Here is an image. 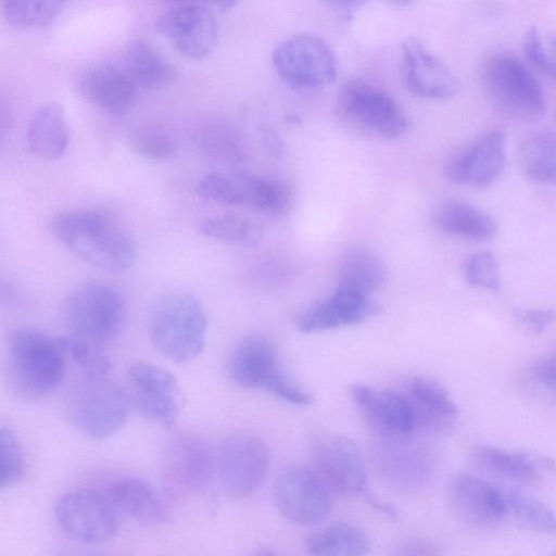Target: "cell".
<instances>
[{"label":"cell","instance_id":"32","mask_svg":"<svg viewBox=\"0 0 556 556\" xmlns=\"http://www.w3.org/2000/svg\"><path fill=\"white\" fill-rule=\"evenodd\" d=\"M200 232L214 241L240 248H255L263 240V228L255 220L239 215H216L203 219Z\"/></svg>","mask_w":556,"mask_h":556},{"label":"cell","instance_id":"40","mask_svg":"<svg viewBox=\"0 0 556 556\" xmlns=\"http://www.w3.org/2000/svg\"><path fill=\"white\" fill-rule=\"evenodd\" d=\"M199 148L208 156L222 161L239 157L240 141L237 134L220 126L212 125L203 128L198 135Z\"/></svg>","mask_w":556,"mask_h":556},{"label":"cell","instance_id":"48","mask_svg":"<svg viewBox=\"0 0 556 556\" xmlns=\"http://www.w3.org/2000/svg\"><path fill=\"white\" fill-rule=\"evenodd\" d=\"M387 1L396 7H405L409 3H412L414 0H387Z\"/></svg>","mask_w":556,"mask_h":556},{"label":"cell","instance_id":"44","mask_svg":"<svg viewBox=\"0 0 556 556\" xmlns=\"http://www.w3.org/2000/svg\"><path fill=\"white\" fill-rule=\"evenodd\" d=\"M440 552L437 546L424 539H412L401 546L400 554L405 555H437Z\"/></svg>","mask_w":556,"mask_h":556},{"label":"cell","instance_id":"37","mask_svg":"<svg viewBox=\"0 0 556 556\" xmlns=\"http://www.w3.org/2000/svg\"><path fill=\"white\" fill-rule=\"evenodd\" d=\"M522 50L536 70L556 81V30L530 26L523 34Z\"/></svg>","mask_w":556,"mask_h":556},{"label":"cell","instance_id":"23","mask_svg":"<svg viewBox=\"0 0 556 556\" xmlns=\"http://www.w3.org/2000/svg\"><path fill=\"white\" fill-rule=\"evenodd\" d=\"M78 88L89 102L102 111L123 115L134 106L138 87L126 68L106 62L84 71Z\"/></svg>","mask_w":556,"mask_h":556},{"label":"cell","instance_id":"26","mask_svg":"<svg viewBox=\"0 0 556 556\" xmlns=\"http://www.w3.org/2000/svg\"><path fill=\"white\" fill-rule=\"evenodd\" d=\"M416 426L440 430L448 426L457 415V406L448 392L437 381L415 377L407 386V395Z\"/></svg>","mask_w":556,"mask_h":556},{"label":"cell","instance_id":"12","mask_svg":"<svg viewBox=\"0 0 556 556\" xmlns=\"http://www.w3.org/2000/svg\"><path fill=\"white\" fill-rule=\"evenodd\" d=\"M126 392L130 404L147 419L172 427L182 408V390L177 378L166 368L139 362L126 374Z\"/></svg>","mask_w":556,"mask_h":556},{"label":"cell","instance_id":"31","mask_svg":"<svg viewBox=\"0 0 556 556\" xmlns=\"http://www.w3.org/2000/svg\"><path fill=\"white\" fill-rule=\"evenodd\" d=\"M475 463L488 472L523 483H535L540 475L528 453H509L491 446H478L472 452Z\"/></svg>","mask_w":556,"mask_h":556},{"label":"cell","instance_id":"35","mask_svg":"<svg viewBox=\"0 0 556 556\" xmlns=\"http://www.w3.org/2000/svg\"><path fill=\"white\" fill-rule=\"evenodd\" d=\"M60 349L85 376H106L111 370V362L100 345L76 334L56 338Z\"/></svg>","mask_w":556,"mask_h":556},{"label":"cell","instance_id":"10","mask_svg":"<svg viewBox=\"0 0 556 556\" xmlns=\"http://www.w3.org/2000/svg\"><path fill=\"white\" fill-rule=\"evenodd\" d=\"M273 502L281 517L299 526L315 525L332 509L330 489L316 471L300 465L289 466L277 476Z\"/></svg>","mask_w":556,"mask_h":556},{"label":"cell","instance_id":"30","mask_svg":"<svg viewBox=\"0 0 556 556\" xmlns=\"http://www.w3.org/2000/svg\"><path fill=\"white\" fill-rule=\"evenodd\" d=\"M312 555L361 556L371 549L368 534L350 523H337L308 534L304 542Z\"/></svg>","mask_w":556,"mask_h":556},{"label":"cell","instance_id":"9","mask_svg":"<svg viewBox=\"0 0 556 556\" xmlns=\"http://www.w3.org/2000/svg\"><path fill=\"white\" fill-rule=\"evenodd\" d=\"M311 456L318 476L331 492L344 496L363 495L369 501L362 453L350 438L329 431L318 432L311 443Z\"/></svg>","mask_w":556,"mask_h":556},{"label":"cell","instance_id":"38","mask_svg":"<svg viewBox=\"0 0 556 556\" xmlns=\"http://www.w3.org/2000/svg\"><path fill=\"white\" fill-rule=\"evenodd\" d=\"M129 144L138 155L151 161L170 159L177 149L174 137L167 130L156 126L135 129L129 136Z\"/></svg>","mask_w":556,"mask_h":556},{"label":"cell","instance_id":"21","mask_svg":"<svg viewBox=\"0 0 556 556\" xmlns=\"http://www.w3.org/2000/svg\"><path fill=\"white\" fill-rule=\"evenodd\" d=\"M505 164V136L494 129L477 138L446 167L447 178L458 185L482 188L493 184Z\"/></svg>","mask_w":556,"mask_h":556},{"label":"cell","instance_id":"45","mask_svg":"<svg viewBox=\"0 0 556 556\" xmlns=\"http://www.w3.org/2000/svg\"><path fill=\"white\" fill-rule=\"evenodd\" d=\"M177 5L200 4L204 7H213L218 11L225 12L237 7L242 0H165Z\"/></svg>","mask_w":556,"mask_h":556},{"label":"cell","instance_id":"28","mask_svg":"<svg viewBox=\"0 0 556 556\" xmlns=\"http://www.w3.org/2000/svg\"><path fill=\"white\" fill-rule=\"evenodd\" d=\"M432 223L441 232L475 240L492 238L497 231L489 214L458 200L440 205L433 214Z\"/></svg>","mask_w":556,"mask_h":556},{"label":"cell","instance_id":"18","mask_svg":"<svg viewBox=\"0 0 556 556\" xmlns=\"http://www.w3.org/2000/svg\"><path fill=\"white\" fill-rule=\"evenodd\" d=\"M401 49L403 79L412 93L437 101L450 100L458 94V77L417 38H406Z\"/></svg>","mask_w":556,"mask_h":556},{"label":"cell","instance_id":"5","mask_svg":"<svg viewBox=\"0 0 556 556\" xmlns=\"http://www.w3.org/2000/svg\"><path fill=\"white\" fill-rule=\"evenodd\" d=\"M481 81L490 103L508 118L529 122L545 112V97L539 80L513 54L496 53L488 58Z\"/></svg>","mask_w":556,"mask_h":556},{"label":"cell","instance_id":"13","mask_svg":"<svg viewBox=\"0 0 556 556\" xmlns=\"http://www.w3.org/2000/svg\"><path fill=\"white\" fill-rule=\"evenodd\" d=\"M268 462V450L261 438L248 432L229 435L223 442L217 458V472L224 491L235 498L251 495L262 485Z\"/></svg>","mask_w":556,"mask_h":556},{"label":"cell","instance_id":"8","mask_svg":"<svg viewBox=\"0 0 556 556\" xmlns=\"http://www.w3.org/2000/svg\"><path fill=\"white\" fill-rule=\"evenodd\" d=\"M271 62L279 77L295 89L328 86L338 77V61L331 47L312 34L282 40L273 50Z\"/></svg>","mask_w":556,"mask_h":556},{"label":"cell","instance_id":"42","mask_svg":"<svg viewBox=\"0 0 556 556\" xmlns=\"http://www.w3.org/2000/svg\"><path fill=\"white\" fill-rule=\"evenodd\" d=\"M516 320L528 330L540 333L556 321L554 309H518L515 312Z\"/></svg>","mask_w":556,"mask_h":556},{"label":"cell","instance_id":"16","mask_svg":"<svg viewBox=\"0 0 556 556\" xmlns=\"http://www.w3.org/2000/svg\"><path fill=\"white\" fill-rule=\"evenodd\" d=\"M338 101L345 116L386 139H397L407 130L408 118L401 105L367 81H349L341 88Z\"/></svg>","mask_w":556,"mask_h":556},{"label":"cell","instance_id":"11","mask_svg":"<svg viewBox=\"0 0 556 556\" xmlns=\"http://www.w3.org/2000/svg\"><path fill=\"white\" fill-rule=\"evenodd\" d=\"M197 191L212 202L267 212H283L291 199L280 181L244 173H210L199 180Z\"/></svg>","mask_w":556,"mask_h":556},{"label":"cell","instance_id":"20","mask_svg":"<svg viewBox=\"0 0 556 556\" xmlns=\"http://www.w3.org/2000/svg\"><path fill=\"white\" fill-rule=\"evenodd\" d=\"M380 309L370 294L338 286L328 298L300 312L294 323L303 332H317L359 324Z\"/></svg>","mask_w":556,"mask_h":556},{"label":"cell","instance_id":"2","mask_svg":"<svg viewBox=\"0 0 556 556\" xmlns=\"http://www.w3.org/2000/svg\"><path fill=\"white\" fill-rule=\"evenodd\" d=\"M207 319L200 300L186 291L160 295L148 315L151 344L165 358L188 363L197 358L206 342Z\"/></svg>","mask_w":556,"mask_h":556},{"label":"cell","instance_id":"41","mask_svg":"<svg viewBox=\"0 0 556 556\" xmlns=\"http://www.w3.org/2000/svg\"><path fill=\"white\" fill-rule=\"evenodd\" d=\"M465 277L469 285L493 292L502 287L497 261L488 251L476 253L468 258Z\"/></svg>","mask_w":556,"mask_h":556},{"label":"cell","instance_id":"4","mask_svg":"<svg viewBox=\"0 0 556 556\" xmlns=\"http://www.w3.org/2000/svg\"><path fill=\"white\" fill-rule=\"evenodd\" d=\"M130 405L126 390L106 376H84L70 388L64 409L84 435L105 440L125 425Z\"/></svg>","mask_w":556,"mask_h":556},{"label":"cell","instance_id":"47","mask_svg":"<svg viewBox=\"0 0 556 556\" xmlns=\"http://www.w3.org/2000/svg\"><path fill=\"white\" fill-rule=\"evenodd\" d=\"M338 9H354L362 5L366 0H327Z\"/></svg>","mask_w":556,"mask_h":556},{"label":"cell","instance_id":"24","mask_svg":"<svg viewBox=\"0 0 556 556\" xmlns=\"http://www.w3.org/2000/svg\"><path fill=\"white\" fill-rule=\"evenodd\" d=\"M106 497L116 511L146 526H157L169 518L168 507L157 490L147 480L128 477L113 482Z\"/></svg>","mask_w":556,"mask_h":556},{"label":"cell","instance_id":"6","mask_svg":"<svg viewBox=\"0 0 556 556\" xmlns=\"http://www.w3.org/2000/svg\"><path fill=\"white\" fill-rule=\"evenodd\" d=\"M126 316V302L121 292L96 280L77 286L63 305V319L71 332L99 345L121 333Z\"/></svg>","mask_w":556,"mask_h":556},{"label":"cell","instance_id":"1","mask_svg":"<svg viewBox=\"0 0 556 556\" xmlns=\"http://www.w3.org/2000/svg\"><path fill=\"white\" fill-rule=\"evenodd\" d=\"M49 229L71 253L85 263L109 273L131 267L137 244L112 215L94 208H76L55 214Z\"/></svg>","mask_w":556,"mask_h":556},{"label":"cell","instance_id":"29","mask_svg":"<svg viewBox=\"0 0 556 556\" xmlns=\"http://www.w3.org/2000/svg\"><path fill=\"white\" fill-rule=\"evenodd\" d=\"M125 60V68L141 89L160 90L176 78L172 64L143 40H135L128 46Z\"/></svg>","mask_w":556,"mask_h":556},{"label":"cell","instance_id":"14","mask_svg":"<svg viewBox=\"0 0 556 556\" xmlns=\"http://www.w3.org/2000/svg\"><path fill=\"white\" fill-rule=\"evenodd\" d=\"M214 466L212 451L204 441L190 434L176 435L163 453V485L177 498L193 495L207 486Z\"/></svg>","mask_w":556,"mask_h":556},{"label":"cell","instance_id":"43","mask_svg":"<svg viewBox=\"0 0 556 556\" xmlns=\"http://www.w3.org/2000/svg\"><path fill=\"white\" fill-rule=\"evenodd\" d=\"M533 375L542 383L556 387V355L538 363L533 368Z\"/></svg>","mask_w":556,"mask_h":556},{"label":"cell","instance_id":"25","mask_svg":"<svg viewBox=\"0 0 556 556\" xmlns=\"http://www.w3.org/2000/svg\"><path fill=\"white\" fill-rule=\"evenodd\" d=\"M30 153L41 160L61 157L68 146V126L64 110L56 102L39 106L31 115L26 129Z\"/></svg>","mask_w":556,"mask_h":556},{"label":"cell","instance_id":"15","mask_svg":"<svg viewBox=\"0 0 556 556\" xmlns=\"http://www.w3.org/2000/svg\"><path fill=\"white\" fill-rule=\"evenodd\" d=\"M55 518L68 536L87 544L110 540L117 531V511L109 498L90 490H76L61 496Z\"/></svg>","mask_w":556,"mask_h":556},{"label":"cell","instance_id":"33","mask_svg":"<svg viewBox=\"0 0 556 556\" xmlns=\"http://www.w3.org/2000/svg\"><path fill=\"white\" fill-rule=\"evenodd\" d=\"M520 162L530 179L556 185V136L538 134L528 138L521 146Z\"/></svg>","mask_w":556,"mask_h":556},{"label":"cell","instance_id":"22","mask_svg":"<svg viewBox=\"0 0 556 556\" xmlns=\"http://www.w3.org/2000/svg\"><path fill=\"white\" fill-rule=\"evenodd\" d=\"M351 395L370 428L388 438L408 437L416 427L413 408L405 395L393 391L377 392L365 384H354Z\"/></svg>","mask_w":556,"mask_h":556},{"label":"cell","instance_id":"36","mask_svg":"<svg viewBox=\"0 0 556 556\" xmlns=\"http://www.w3.org/2000/svg\"><path fill=\"white\" fill-rule=\"evenodd\" d=\"M506 498L508 511H511L525 527L538 532L556 534V516L540 500L518 490H510Z\"/></svg>","mask_w":556,"mask_h":556},{"label":"cell","instance_id":"17","mask_svg":"<svg viewBox=\"0 0 556 556\" xmlns=\"http://www.w3.org/2000/svg\"><path fill=\"white\" fill-rule=\"evenodd\" d=\"M155 28L180 54L189 59L206 58L217 45L216 20L204 5H177L156 20Z\"/></svg>","mask_w":556,"mask_h":556},{"label":"cell","instance_id":"19","mask_svg":"<svg viewBox=\"0 0 556 556\" xmlns=\"http://www.w3.org/2000/svg\"><path fill=\"white\" fill-rule=\"evenodd\" d=\"M447 501L458 519L476 527L494 526L508 513L506 495L493 484L470 473H458L452 478Z\"/></svg>","mask_w":556,"mask_h":556},{"label":"cell","instance_id":"34","mask_svg":"<svg viewBox=\"0 0 556 556\" xmlns=\"http://www.w3.org/2000/svg\"><path fill=\"white\" fill-rule=\"evenodd\" d=\"M64 0H4L3 15L21 29H38L49 25L61 12Z\"/></svg>","mask_w":556,"mask_h":556},{"label":"cell","instance_id":"7","mask_svg":"<svg viewBox=\"0 0 556 556\" xmlns=\"http://www.w3.org/2000/svg\"><path fill=\"white\" fill-rule=\"evenodd\" d=\"M227 372L232 382L247 389H265L289 403L308 405L313 397L280 367L277 349L262 336L242 340L231 353Z\"/></svg>","mask_w":556,"mask_h":556},{"label":"cell","instance_id":"46","mask_svg":"<svg viewBox=\"0 0 556 556\" xmlns=\"http://www.w3.org/2000/svg\"><path fill=\"white\" fill-rule=\"evenodd\" d=\"M263 137L267 149L273 154L281 152V142L271 130H265Z\"/></svg>","mask_w":556,"mask_h":556},{"label":"cell","instance_id":"39","mask_svg":"<svg viewBox=\"0 0 556 556\" xmlns=\"http://www.w3.org/2000/svg\"><path fill=\"white\" fill-rule=\"evenodd\" d=\"M1 442V489L17 484L25 476L26 463L22 445L15 432L2 425L0 430Z\"/></svg>","mask_w":556,"mask_h":556},{"label":"cell","instance_id":"3","mask_svg":"<svg viewBox=\"0 0 556 556\" xmlns=\"http://www.w3.org/2000/svg\"><path fill=\"white\" fill-rule=\"evenodd\" d=\"M66 357L56 338L29 328L13 331L8 341L7 370L13 392L26 401L53 393L62 383Z\"/></svg>","mask_w":556,"mask_h":556},{"label":"cell","instance_id":"27","mask_svg":"<svg viewBox=\"0 0 556 556\" xmlns=\"http://www.w3.org/2000/svg\"><path fill=\"white\" fill-rule=\"evenodd\" d=\"M337 277L338 286L371 295L384 286L387 271L383 262L374 251L352 245L339 258Z\"/></svg>","mask_w":556,"mask_h":556}]
</instances>
